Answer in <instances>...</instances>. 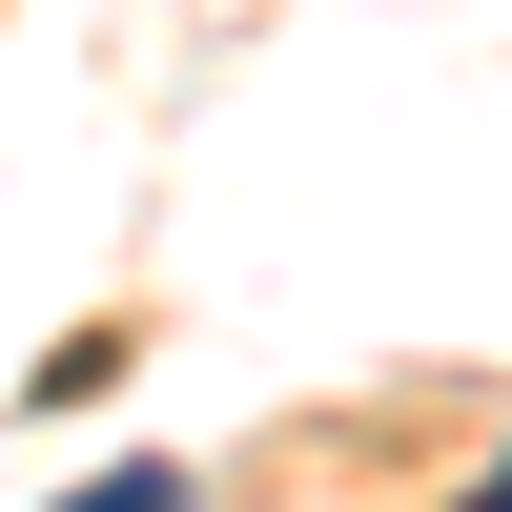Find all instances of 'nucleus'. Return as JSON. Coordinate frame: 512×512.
<instances>
[{
	"instance_id": "nucleus-1",
	"label": "nucleus",
	"mask_w": 512,
	"mask_h": 512,
	"mask_svg": "<svg viewBox=\"0 0 512 512\" xmlns=\"http://www.w3.org/2000/svg\"><path fill=\"white\" fill-rule=\"evenodd\" d=\"M62 512H185V472H82Z\"/></svg>"
},
{
	"instance_id": "nucleus-2",
	"label": "nucleus",
	"mask_w": 512,
	"mask_h": 512,
	"mask_svg": "<svg viewBox=\"0 0 512 512\" xmlns=\"http://www.w3.org/2000/svg\"><path fill=\"white\" fill-rule=\"evenodd\" d=\"M492 512H512V451H492Z\"/></svg>"
}]
</instances>
